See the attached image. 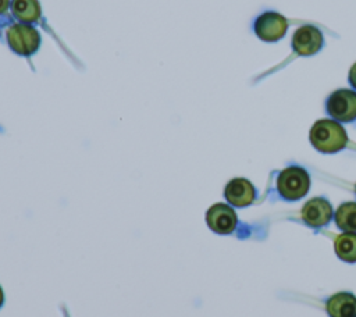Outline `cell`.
I'll return each instance as SVG.
<instances>
[{"instance_id": "obj_10", "label": "cell", "mask_w": 356, "mask_h": 317, "mask_svg": "<svg viewBox=\"0 0 356 317\" xmlns=\"http://www.w3.org/2000/svg\"><path fill=\"white\" fill-rule=\"evenodd\" d=\"M330 317H356V298L352 293L341 292L327 300Z\"/></svg>"}, {"instance_id": "obj_11", "label": "cell", "mask_w": 356, "mask_h": 317, "mask_svg": "<svg viewBox=\"0 0 356 317\" xmlns=\"http://www.w3.org/2000/svg\"><path fill=\"white\" fill-rule=\"evenodd\" d=\"M335 253L348 263H356V232H345L335 239Z\"/></svg>"}, {"instance_id": "obj_6", "label": "cell", "mask_w": 356, "mask_h": 317, "mask_svg": "<svg viewBox=\"0 0 356 317\" xmlns=\"http://www.w3.org/2000/svg\"><path fill=\"white\" fill-rule=\"evenodd\" d=\"M206 221L211 231L217 234H231L238 222L235 211L222 203L213 204L206 213Z\"/></svg>"}, {"instance_id": "obj_16", "label": "cell", "mask_w": 356, "mask_h": 317, "mask_svg": "<svg viewBox=\"0 0 356 317\" xmlns=\"http://www.w3.org/2000/svg\"><path fill=\"white\" fill-rule=\"evenodd\" d=\"M3 302H4V293H3V289L0 286V306L3 304Z\"/></svg>"}, {"instance_id": "obj_5", "label": "cell", "mask_w": 356, "mask_h": 317, "mask_svg": "<svg viewBox=\"0 0 356 317\" xmlns=\"http://www.w3.org/2000/svg\"><path fill=\"white\" fill-rule=\"evenodd\" d=\"M286 28V19L274 11L263 13L254 22V32L264 42H277L285 35Z\"/></svg>"}, {"instance_id": "obj_15", "label": "cell", "mask_w": 356, "mask_h": 317, "mask_svg": "<svg viewBox=\"0 0 356 317\" xmlns=\"http://www.w3.org/2000/svg\"><path fill=\"white\" fill-rule=\"evenodd\" d=\"M8 3H10V0H0V14L7 10Z\"/></svg>"}, {"instance_id": "obj_4", "label": "cell", "mask_w": 356, "mask_h": 317, "mask_svg": "<svg viewBox=\"0 0 356 317\" xmlns=\"http://www.w3.org/2000/svg\"><path fill=\"white\" fill-rule=\"evenodd\" d=\"M7 40L15 53L29 56L39 47L40 36L35 28L18 24L7 31Z\"/></svg>"}, {"instance_id": "obj_8", "label": "cell", "mask_w": 356, "mask_h": 317, "mask_svg": "<svg viewBox=\"0 0 356 317\" xmlns=\"http://www.w3.org/2000/svg\"><path fill=\"white\" fill-rule=\"evenodd\" d=\"M332 217L331 204L323 197H314L309 200L302 209V218L310 227H323L330 222Z\"/></svg>"}, {"instance_id": "obj_9", "label": "cell", "mask_w": 356, "mask_h": 317, "mask_svg": "<svg viewBox=\"0 0 356 317\" xmlns=\"http://www.w3.org/2000/svg\"><path fill=\"white\" fill-rule=\"evenodd\" d=\"M224 195L232 206L245 207V206H249L254 200L256 190L248 179L235 178L227 184Z\"/></svg>"}, {"instance_id": "obj_1", "label": "cell", "mask_w": 356, "mask_h": 317, "mask_svg": "<svg viewBox=\"0 0 356 317\" xmlns=\"http://www.w3.org/2000/svg\"><path fill=\"white\" fill-rule=\"evenodd\" d=\"M310 142L321 153H335L346 146L345 129L332 120H318L310 129Z\"/></svg>"}, {"instance_id": "obj_2", "label": "cell", "mask_w": 356, "mask_h": 317, "mask_svg": "<svg viewBox=\"0 0 356 317\" xmlns=\"http://www.w3.org/2000/svg\"><path fill=\"white\" fill-rule=\"evenodd\" d=\"M309 186V174L298 165H291L282 170L277 178V190L286 200H298L303 197L307 193Z\"/></svg>"}, {"instance_id": "obj_14", "label": "cell", "mask_w": 356, "mask_h": 317, "mask_svg": "<svg viewBox=\"0 0 356 317\" xmlns=\"http://www.w3.org/2000/svg\"><path fill=\"white\" fill-rule=\"evenodd\" d=\"M349 81L352 83L353 88H356V64H353V67L350 68V72H349Z\"/></svg>"}, {"instance_id": "obj_7", "label": "cell", "mask_w": 356, "mask_h": 317, "mask_svg": "<svg viewBox=\"0 0 356 317\" xmlns=\"http://www.w3.org/2000/svg\"><path fill=\"white\" fill-rule=\"evenodd\" d=\"M324 43L321 32L312 26L305 25L296 29L293 38H292V47L293 50L300 56H312L317 53Z\"/></svg>"}, {"instance_id": "obj_12", "label": "cell", "mask_w": 356, "mask_h": 317, "mask_svg": "<svg viewBox=\"0 0 356 317\" xmlns=\"http://www.w3.org/2000/svg\"><path fill=\"white\" fill-rule=\"evenodd\" d=\"M14 15L25 22H33L40 15V6L38 0H13Z\"/></svg>"}, {"instance_id": "obj_3", "label": "cell", "mask_w": 356, "mask_h": 317, "mask_svg": "<svg viewBox=\"0 0 356 317\" xmlns=\"http://www.w3.org/2000/svg\"><path fill=\"white\" fill-rule=\"evenodd\" d=\"M327 111L338 121H353L356 118V92L349 89L335 90L327 100Z\"/></svg>"}, {"instance_id": "obj_13", "label": "cell", "mask_w": 356, "mask_h": 317, "mask_svg": "<svg viewBox=\"0 0 356 317\" xmlns=\"http://www.w3.org/2000/svg\"><path fill=\"white\" fill-rule=\"evenodd\" d=\"M335 222L345 232H356V203L341 204L335 213Z\"/></svg>"}]
</instances>
